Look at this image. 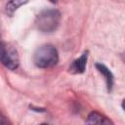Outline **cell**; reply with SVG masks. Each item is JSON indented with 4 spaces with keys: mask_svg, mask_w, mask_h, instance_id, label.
<instances>
[{
    "mask_svg": "<svg viewBox=\"0 0 125 125\" xmlns=\"http://www.w3.org/2000/svg\"><path fill=\"white\" fill-rule=\"evenodd\" d=\"M59 61L58 50L53 45H43L39 47L33 56V62L40 68H48L57 64Z\"/></svg>",
    "mask_w": 125,
    "mask_h": 125,
    "instance_id": "obj_1",
    "label": "cell"
},
{
    "mask_svg": "<svg viewBox=\"0 0 125 125\" xmlns=\"http://www.w3.org/2000/svg\"><path fill=\"white\" fill-rule=\"evenodd\" d=\"M61 21V13L58 10H44L36 17L35 23L42 32L55 31Z\"/></svg>",
    "mask_w": 125,
    "mask_h": 125,
    "instance_id": "obj_2",
    "label": "cell"
},
{
    "mask_svg": "<svg viewBox=\"0 0 125 125\" xmlns=\"http://www.w3.org/2000/svg\"><path fill=\"white\" fill-rule=\"evenodd\" d=\"M1 62L9 69H16L19 66V56L17 50L13 46L4 42L1 47Z\"/></svg>",
    "mask_w": 125,
    "mask_h": 125,
    "instance_id": "obj_3",
    "label": "cell"
},
{
    "mask_svg": "<svg viewBox=\"0 0 125 125\" xmlns=\"http://www.w3.org/2000/svg\"><path fill=\"white\" fill-rule=\"evenodd\" d=\"M87 58H88V52H84L80 58H78L77 60H75L70 67H69V71L71 73L77 74V73H83L86 67V62H87Z\"/></svg>",
    "mask_w": 125,
    "mask_h": 125,
    "instance_id": "obj_4",
    "label": "cell"
},
{
    "mask_svg": "<svg viewBox=\"0 0 125 125\" xmlns=\"http://www.w3.org/2000/svg\"><path fill=\"white\" fill-rule=\"evenodd\" d=\"M96 66H97L98 70L104 76L105 81H106V85H107V89H108V91H110L112 88V85H113V75H112L111 71L105 65H104L102 63H97Z\"/></svg>",
    "mask_w": 125,
    "mask_h": 125,
    "instance_id": "obj_5",
    "label": "cell"
},
{
    "mask_svg": "<svg viewBox=\"0 0 125 125\" xmlns=\"http://www.w3.org/2000/svg\"><path fill=\"white\" fill-rule=\"evenodd\" d=\"M86 122L90 124H109L111 123L106 117H104V115L96 111H93L88 115V119L86 120Z\"/></svg>",
    "mask_w": 125,
    "mask_h": 125,
    "instance_id": "obj_6",
    "label": "cell"
},
{
    "mask_svg": "<svg viewBox=\"0 0 125 125\" xmlns=\"http://www.w3.org/2000/svg\"><path fill=\"white\" fill-rule=\"evenodd\" d=\"M28 0H10L5 7V13L8 16H13L16 10H18L21 6L26 4Z\"/></svg>",
    "mask_w": 125,
    "mask_h": 125,
    "instance_id": "obj_7",
    "label": "cell"
},
{
    "mask_svg": "<svg viewBox=\"0 0 125 125\" xmlns=\"http://www.w3.org/2000/svg\"><path fill=\"white\" fill-rule=\"evenodd\" d=\"M122 107H123V109L125 110V100H124L123 103H122Z\"/></svg>",
    "mask_w": 125,
    "mask_h": 125,
    "instance_id": "obj_8",
    "label": "cell"
},
{
    "mask_svg": "<svg viewBox=\"0 0 125 125\" xmlns=\"http://www.w3.org/2000/svg\"><path fill=\"white\" fill-rule=\"evenodd\" d=\"M50 2H52V3H56L57 0H50Z\"/></svg>",
    "mask_w": 125,
    "mask_h": 125,
    "instance_id": "obj_9",
    "label": "cell"
}]
</instances>
